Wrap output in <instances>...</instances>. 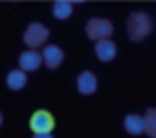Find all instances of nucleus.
<instances>
[{"mask_svg": "<svg viewBox=\"0 0 156 138\" xmlns=\"http://www.w3.org/2000/svg\"><path fill=\"white\" fill-rule=\"evenodd\" d=\"M154 28V22L146 12H133L126 20V34L133 42H142L148 38Z\"/></svg>", "mask_w": 156, "mask_h": 138, "instance_id": "obj_1", "label": "nucleus"}, {"mask_svg": "<svg viewBox=\"0 0 156 138\" xmlns=\"http://www.w3.org/2000/svg\"><path fill=\"white\" fill-rule=\"evenodd\" d=\"M48 36H50V30H48L44 24L32 22V24H28L26 32H24V43H26L28 47H32V50H36V47L46 43Z\"/></svg>", "mask_w": 156, "mask_h": 138, "instance_id": "obj_2", "label": "nucleus"}, {"mask_svg": "<svg viewBox=\"0 0 156 138\" xmlns=\"http://www.w3.org/2000/svg\"><path fill=\"white\" fill-rule=\"evenodd\" d=\"M85 32H87V38L95 40H107L111 34H113V24L107 18H91L87 24H85Z\"/></svg>", "mask_w": 156, "mask_h": 138, "instance_id": "obj_3", "label": "nucleus"}, {"mask_svg": "<svg viewBox=\"0 0 156 138\" xmlns=\"http://www.w3.org/2000/svg\"><path fill=\"white\" fill-rule=\"evenodd\" d=\"M53 124H55V120H53V116L48 111H36L30 119V128L34 134H38V132H51Z\"/></svg>", "mask_w": 156, "mask_h": 138, "instance_id": "obj_4", "label": "nucleus"}, {"mask_svg": "<svg viewBox=\"0 0 156 138\" xmlns=\"http://www.w3.org/2000/svg\"><path fill=\"white\" fill-rule=\"evenodd\" d=\"M77 91L81 95H93L97 91V77L91 71H81L77 75Z\"/></svg>", "mask_w": 156, "mask_h": 138, "instance_id": "obj_5", "label": "nucleus"}, {"mask_svg": "<svg viewBox=\"0 0 156 138\" xmlns=\"http://www.w3.org/2000/svg\"><path fill=\"white\" fill-rule=\"evenodd\" d=\"M42 61L46 63L50 69H57L63 61V51L57 46H46L42 51Z\"/></svg>", "mask_w": 156, "mask_h": 138, "instance_id": "obj_6", "label": "nucleus"}, {"mask_svg": "<svg viewBox=\"0 0 156 138\" xmlns=\"http://www.w3.org/2000/svg\"><path fill=\"white\" fill-rule=\"evenodd\" d=\"M18 63H20V69H22V71H36L44 61H42V55L36 50H28L20 55Z\"/></svg>", "mask_w": 156, "mask_h": 138, "instance_id": "obj_7", "label": "nucleus"}, {"mask_svg": "<svg viewBox=\"0 0 156 138\" xmlns=\"http://www.w3.org/2000/svg\"><path fill=\"white\" fill-rule=\"evenodd\" d=\"M95 55L101 61H111V59H115V55H117V46H115L109 38L99 40L97 46H95Z\"/></svg>", "mask_w": 156, "mask_h": 138, "instance_id": "obj_8", "label": "nucleus"}, {"mask_svg": "<svg viewBox=\"0 0 156 138\" xmlns=\"http://www.w3.org/2000/svg\"><path fill=\"white\" fill-rule=\"evenodd\" d=\"M122 126H125V130L129 132V134L138 136V134L144 132V116H140V115H126L125 120H122Z\"/></svg>", "mask_w": 156, "mask_h": 138, "instance_id": "obj_9", "label": "nucleus"}, {"mask_svg": "<svg viewBox=\"0 0 156 138\" xmlns=\"http://www.w3.org/2000/svg\"><path fill=\"white\" fill-rule=\"evenodd\" d=\"M26 83H28V77H26V71H22V69H14V71H10L6 75V85H8V89H12V91L24 89Z\"/></svg>", "mask_w": 156, "mask_h": 138, "instance_id": "obj_10", "label": "nucleus"}, {"mask_svg": "<svg viewBox=\"0 0 156 138\" xmlns=\"http://www.w3.org/2000/svg\"><path fill=\"white\" fill-rule=\"evenodd\" d=\"M51 10H53V16H55L57 20H67L73 12V4L69 2V0H55Z\"/></svg>", "mask_w": 156, "mask_h": 138, "instance_id": "obj_11", "label": "nucleus"}, {"mask_svg": "<svg viewBox=\"0 0 156 138\" xmlns=\"http://www.w3.org/2000/svg\"><path fill=\"white\" fill-rule=\"evenodd\" d=\"M144 132L150 134L152 138H156V107L148 109L144 115Z\"/></svg>", "mask_w": 156, "mask_h": 138, "instance_id": "obj_12", "label": "nucleus"}, {"mask_svg": "<svg viewBox=\"0 0 156 138\" xmlns=\"http://www.w3.org/2000/svg\"><path fill=\"white\" fill-rule=\"evenodd\" d=\"M34 138H53L51 132H38V134H34Z\"/></svg>", "mask_w": 156, "mask_h": 138, "instance_id": "obj_13", "label": "nucleus"}, {"mask_svg": "<svg viewBox=\"0 0 156 138\" xmlns=\"http://www.w3.org/2000/svg\"><path fill=\"white\" fill-rule=\"evenodd\" d=\"M0 126H2V115H0Z\"/></svg>", "mask_w": 156, "mask_h": 138, "instance_id": "obj_14", "label": "nucleus"}]
</instances>
